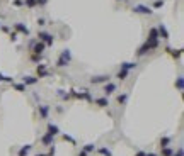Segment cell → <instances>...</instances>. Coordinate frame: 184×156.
<instances>
[{
  "mask_svg": "<svg viewBox=\"0 0 184 156\" xmlns=\"http://www.w3.org/2000/svg\"><path fill=\"white\" fill-rule=\"evenodd\" d=\"M118 2H121V0H118Z\"/></svg>",
  "mask_w": 184,
  "mask_h": 156,
  "instance_id": "cell-38",
  "label": "cell"
},
{
  "mask_svg": "<svg viewBox=\"0 0 184 156\" xmlns=\"http://www.w3.org/2000/svg\"><path fill=\"white\" fill-rule=\"evenodd\" d=\"M182 85H184V80H182V77H179L177 82H176V87H177V90H181V92H182Z\"/></svg>",
  "mask_w": 184,
  "mask_h": 156,
  "instance_id": "cell-26",
  "label": "cell"
},
{
  "mask_svg": "<svg viewBox=\"0 0 184 156\" xmlns=\"http://www.w3.org/2000/svg\"><path fill=\"white\" fill-rule=\"evenodd\" d=\"M38 110H39L41 119H48V115H50V107L48 105H38Z\"/></svg>",
  "mask_w": 184,
  "mask_h": 156,
  "instance_id": "cell-9",
  "label": "cell"
},
{
  "mask_svg": "<svg viewBox=\"0 0 184 156\" xmlns=\"http://www.w3.org/2000/svg\"><path fill=\"white\" fill-rule=\"evenodd\" d=\"M87 154H89V153H85V151H84V149H82V151H80V153H78V156H87Z\"/></svg>",
  "mask_w": 184,
  "mask_h": 156,
  "instance_id": "cell-35",
  "label": "cell"
},
{
  "mask_svg": "<svg viewBox=\"0 0 184 156\" xmlns=\"http://www.w3.org/2000/svg\"><path fill=\"white\" fill-rule=\"evenodd\" d=\"M145 154H147V153H145V151H138V153H136L135 156H145Z\"/></svg>",
  "mask_w": 184,
  "mask_h": 156,
  "instance_id": "cell-34",
  "label": "cell"
},
{
  "mask_svg": "<svg viewBox=\"0 0 184 156\" xmlns=\"http://www.w3.org/2000/svg\"><path fill=\"white\" fill-rule=\"evenodd\" d=\"M58 132H60L58 126H55V124H48V134H51V136H56Z\"/></svg>",
  "mask_w": 184,
  "mask_h": 156,
  "instance_id": "cell-17",
  "label": "cell"
},
{
  "mask_svg": "<svg viewBox=\"0 0 184 156\" xmlns=\"http://www.w3.org/2000/svg\"><path fill=\"white\" fill-rule=\"evenodd\" d=\"M14 29H16L19 34H24V36H29V29H27V26H24L22 22H17L14 24Z\"/></svg>",
  "mask_w": 184,
  "mask_h": 156,
  "instance_id": "cell-6",
  "label": "cell"
},
{
  "mask_svg": "<svg viewBox=\"0 0 184 156\" xmlns=\"http://www.w3.org/2000/svg\"><path fill=\"white\" fill-rule=\"evenodd\" d=\"M172 153H174V149H172V148H169V146L162 148V156H171Z\"/></svg>",
  "mask_w": 184,
  "mask_h": 156,
  "instance_id": "cell-20",
  "label": "cell"
},
{
  "mask_svg": "<svg viewBox=\"0 0 184 156\" xmlns=\"http://www.w3.org/2000/svg\"><path fill=\"white\" fill-rule=\"evenodd\" d=\"M169 143H171V137H162V139H160V146L162 148L169 146Z\"/></svg>",
  "mask_w": 184,
  "mask_h": 156,
  "instance_id": "cell-25",
  "label": "cell"
},
{
  "mask_svg": "<svg viewBox=\"0 0 184 156\" xmlns=\"http://www.w3.org/2000/svg\"><path fill=\"white\" fill-rule=\"evenodd\" d=\"M61 137H63V141H68V143H72L73 146L77 144V143H75V139H73V137H72V136H68V134H63Z\"/></svg>",
  "mask_w": 184,
  "mask_h": 156,
  "instance_id": "cell-24",
  "label": "cell"
},
{
  "mask_svg": "<svg viewBox=\"0 0 184 156\" xmlns=\"http://www.w3.org/2000/svg\"><path fill=\"white\" fill-rule=\"evenodd\" d=\"M94 102H96L97 105H99V107H107V105H109V100H107L106 97H101V99H96Z\"/></svg>",
  "mask_w": 184,
  "mask_h": 156,
  "instance_id": "cell-16",
  "label": "cell"
},
{
  "mask_svg": "<svg viewBox=\"0 0 184 156\" xmlns=\"http://www.w3.org/2000/svg\"><path fill=\"white\" fill-rule=\"evenodd\" d=\"M31 148H32L31 144H24V146L19 149V153H17V156H27V154H29V151H31Z\"/></svg>",
  "mask_w": 184,
  "mask_h": 156,
  "instance_id": "cell-13",
  "label": "cell"
},
{
  "mask_svg": "<svg viewBox=\"0 0 184 156\" xmlns=\"http://www.w3.org/2000/svg\"><path fill=\"white\" fill-rule=\"evenodd\" d=\"M45 24H46V20L43 19V17H41V19H38V26H45Z\"/></svg>",
  "mask_w": 184,
  "mask_h": 156,
  "instance_id": "cell-30",
  "label": "cell"
},
{
  "mask_svg": "<svg viewBox=\"0 0 184 156\" xmlns=\"http://www.w3.org/2000/svg\"><path fill=\"white\" fill-rule=\"evenodd\" d=\"M107 82H109V77H107V75H99V77H92V78H91V83H92V85L107 83Z\"/></svg>",
  "mask_w": 184,
  "mask_h": 156,
  "instance_id": "cell-5",
  "label": "cell"
},
{
  "mask_svg": "<svg viewBox=\"0 0 184 156\" xmlns=\"http://www.w3.org/2000/svg\"><path fill=\"white\" fill-rule=\"evenodd\" d=\"M22 82H24V85H36V83L39 82V78H36V77H24Z\"/></svg>",
  "mask_w": 184,
  "mask_h": 156,
  "instance_id": "cell-14",
  "label": "cell"
},
{
  "mask_svg": "<svg viewBox=\"0 0 184 156\" xmlns=\"http://www.w3.org/2000/svg\"><path fill=\"white\" fill-rule=\"evenodd\" d=\"M162 5H164V0H155L153 2V9H160Z\"/></svg>",
  "mask_w": 184,
  "mask_h": 156,
  "instance_id": "cell-28",
  "label": "cell"
},
{
  "mask_svg": "<svg viewBox=\"0 0 184 156\" xmlns=\"http://www.w3.org/2000/svg\"><path fill=\"white\" fill-rule=\"evenodd\" d=\"M24 3H26L27 7H36V5H38V3H36V0H26Z\"/></svg>",
  "mask_w": 184,
  "mask_h": 156,
  "instance_id": "cell-29",
  "label": "cell"
},
{
  "mask_svg": "<svg viewBox=\"0 0 184 156\" xmlns=\"http://www.w3.org/2000/svg\"><path fill=\"white\" fill-rule=\"evenodd\" d=\"M133 12H135V14H142V16H152L153 10L150 9L149 5H142V3H140V5L133 7Z\"/></svg>",
  "mask_w": 184,
  "mask_h": 156,
  "instance_id": "cell-2",
  "label": "cell"
},
{
  "mask_svg": "<svg viewBox=\"0 0 184 156\" xmlns=\"http://www.w3.org/2000/svg\"><path fill=\"white\" fill-rule=\"evenodd\" d=\"M158 32H157V27H152L149 31V39H147V41H158Z\"/></svg>",
  "mask_w": 184,
  "mask_h": 156,
  "instance_id": "cell-11",
  "label": "cell"
},
{
  "mask_svg": "<svg viewBox=\"0 0 184 156\" xmlns=\"http://www.w3.org/2000/svg\"><path fill=\"white\" fill-rule=\"evenodd\" d=\"M99 153L104 154V156H113V154H111V151L107 149V148H99Z\"/></svg>",
  "mask_w": 184,
  "mask_h": 156,
  "instance_id": "cell-27",
  "label": "cell"
},
{
  "mask_svg": "<svg viewBox=\"0 0 184 156\" xmlns=\"http://www.w3.org/2000/svg\"><path fill=\"white\" fill-rule=\"evenodd\" d=\"M128 97H130V93H128V92H125V93H121V95H118V97H116V102H118V104H121V105H125V104H126V100H128Z\"/></svg>",
  "mask_w": 184,
  "mask_h": 156,
  "instance_id": "cell-15",
  "label": "cell"
},
{
  "mask_svg": "<svg viewBox=\"0 0 184 156\" xmlns=\"http://www.w3.org/2000/svg\"><path fill=\"white\" fill-rule=\"evenodd\" d=\"M157 32H158V38L165 39V41L169 39V31H167V27H165L164 24H160V26L157 27Z\"/></svg>",
  "mask_w": 184,
  "mask_h": 156,
  "instance_id": "cell-7",
  "label": "cell"
},
{
  "mask_svg": "<svg viewBox=\"0 0 184 156\" xmlns=\"http://www.w3.org/2000/svg\"><path fill=\"white\" fill-rule=\"evenodd\" d=\"M38 38H39V41L45 42L46 46H53V36L51 34H48V32H39Z\"/></svg>",
  "mask_w": 184,
  "mask_h": 156,
  "instance_id": "cell-3",
  "label": "cell"
},
{
  "mask_svg": "<svg viewBox=\"0 0 184 156\" xmlns=\"http://www.w3.org/2000/svg\"><path fill=\"white\" fill-rule=\"evenodd\" d=\"M133 68H136V63H121V70H126V71H130V70H133Z\"/></svg>",
  "mask_w": 184,
  "mask_h": 156,
  "instance_id": "cell-19",
  "label": "cell"
},
{
  "mask_svg": "<svg viewBox=\"0 0 184 156\" xmlns=\"http://www.w3.org/2000/svg\"><path fill=\"white\" fill-rule=\"evenodd\" d=\"M10 39H12V41H17V32H12V34H10Z\"/></svg>",
  "mask_w": 184,
  "mask_h": 156,
  "instance_id": "cell-31",
  "label": "cell"
},
{
  "mask_svg": "<svg viewBox=\"0 0 184 156\" xmlns=\"http://www.w3.org/2000/svg\"><path fill=\"white\" fill-rule=\"evenodd\" d=\"M53 137H55V136H51V134L46 132L45 136L41 137V143L45 144V146H55V144H53Z\"/></svg>",
  "mask_w": 184,
  "mask_h": 156,
  "instance_id": "cell-10",
  "label": "cell"
},
{
  "mask_svg": "<svg viewBox=\"0 0 184 156\" xmlns=\"http://www.w3.org/2000/svg\"><path fill=\"white\" fill-rule=\"evenodd\" d=\"M149 51H152V49H150L149 42H145V44H142V46L138 48V51H136V56H138V58H142V56H145V54L149 53Z\"/></svg>",
  "mask_w": 184,
  "mask_h": 156,
  "instance_id": "cell-8",
  "label": "cell"
},
{
  "mask_svg": "<svg viewBox=\"0 0 184 156\" xmlns=\"http://www.w3.org/2000/svg\"><path fill=\"white\" fill-rule=\"evenodd\" d=\"M31 49H32V53H34V54H41V53L46 49V44H45V42H41V41H38L36 44L32 42V44H31Z\"/></svg>",
  "mask_w": 184,
  "mask_h": 156,
  "instance_id": "cell-4",
  "label": "cell"
},
{
  "mask_svg": "<svg viewBox=\"0 0 184 156\" xmlns=\"http://www.w3.org/2000/svg\"><path fill=\"white\" fill-rule=\"evenodd\" d=\"M36 156H48V154H36Z\"/></svg>",
  "mask_w": 184,
  "mask_h": 156,
  "instance_id": "cell-37",
  "label": "cell"
},
{
  "mask_svg": "<svg viewBox=\"0 0 184 156\" xmlns=\"http://www.w3.org/2000/svg\"><path fill=\"white\" fill-rule=\"evenodd\" d=\"M14 5H17V7L22 5V0H14Z\"/></svg>",
  "mask_w": 184,
  "mask_h": 156,
  "instance_id": "cell-33",
  "label": "cell"
},
{
  "mask_svg": "<svg viewBox=\"0 0 184 156\" xmlns=\"http://www.w3.org/2000/svg\"><path fill=\"white\" fill-rule=\"evenodd\" d=\"M167 51L172 54V58H176V60H179L181 58V54H182V49H171V48H167Z\"/></svg>",
  "mask_w": 184,
  "mask_h": 156,
  "instance_id": "cell-18",
  "label": "cell"
},
{
  "mask_svg": "<svg viewBox=\"0 0 184 156\" xmlns=\"http://www.w3.org/2000/svg\"><path fill=\"white\" fill-rule=\"evenodd\" d=\"M12 87L17 92H24V90H26V85H24V83H12Z\"/></svg>",
  "mask_w": 184,
  "mask_h": 156,
  "instance_id": "cell-21",
  "label": "cell"
},
{
  "mask_svg": "<svg viewBox=\"0 0 184 156\" xmlns=\"http://www.w3.org/2000/svg\"><path fill=\"white\" fill-rule=\"evenodd\" d=\"M171 156H182V149H181V148H179V149H177V153H176V154L172 153Z\"/></svg>",
  "mask_w": 184,
  "mask_h": 156,
  "instance_id": "cell-32",
  "label": "cell"
},
{
  "mask_svg": "<svg viewBox=\"0 0 184 156\" xmlns=\"http://www.w3.org/2000/svg\"><path fill=\"white\" fill-rule=\"evenodd\" d=\"M145 156H157V154H153V153H149V154H145Z\"/></svg>",
  "mask_w": 184,
  "mask_h": 156,
  "instance_id": "cell-36",
  "label": "cell"
},
{
  "mask_svg": "<svg viewBox=\"0 0 184 156\" xmlns=\"http://www.w3.org/2000/svg\"><path fill=\"white\" fill-rule=\"evenodd\" d=\"M94 149H96V144H85V146H84V151H85V153H92V151Z\"/></svg>",
  "mask_w": 184,
  "mask_h": 156,
  "instance_id": "cell-22",
  "label": "cell"
},
{
  "mask_svg": "<svg viewBox=\"0 0 184 156\" xmlns=\"http://www.w3.org/2000/svg\"><path fill=\"white\" fill-rule=\"evenodd\" d=\"M70 61H72V53L68 51V49H63V51L60 53L58 60H56V66H58V68H65V66H68Z\"/></svg>",
  "mask_w": 184,
  "mask_h": 156,
  "instance_id": "cell-1",
  "label": "cell"
},
{
  "mask_svg": "<svg viewBox=\"0 0 184 156\" xmlns=\"http://www.w3.org/2000/svg\"><path fill=\"white\" fill-rule=\"evenodd\" d=\"M114 92H116V85L107 82L106 87H104V93H106V95H111V93H114Z\"/></svg>",
  "mask_w": 184,
  "mask_h": 156,
  "instance_id": "cell-12",
  "label": "cell"
},
{
  "mask_svg": "<svg viewBox=\"0 0 184 156\" xmlns=\"http://www.w3.org/2000/svg\"><path fill=\"white\" fill-rule=\"evenodd\" d=\"M126 77H128V71H126V70H121L120 73L116 75V78H118V80H125Z\"/></svg>",
  "mask_w": 184,
  "mask_h": 156,
  "instance_id": "cell-23",
  "label": "cell"
}]
</instances>
